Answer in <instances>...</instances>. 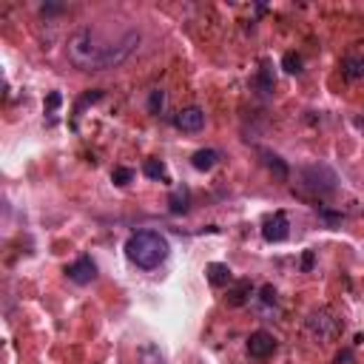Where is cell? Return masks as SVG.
<instances>
[{
  "label": "cell",
  "mask_w": 364,
  "mask_h": 364,
  "mask_svg": "<svg viewBox=\"0 0 364 364\" xmlns=\"http://www.w3.org/2000/svg\"><path fill=\"white\" fill-rule=\"evenodd\" d=\"M140 43L143 34L134 26H83L69 37L66 55L83 71H106L131 60Z\"/></svg>",
  "instance_id": "cell-1"
},
{
  "label": "cell",
  "mask_w": 364,
  "mask_h": 364,
  "mask_svg": "<svg viewBox=\"0 0 364 364\" xmlns=\"http://www.w3.org/2000/svg\"><path fill=\"white\" fill-rule=\"evenodd\" d=\"M148 108H151V114H160V111L165 108V91H162V88H154V91H151Z\"/></svg>",
  "instance_id": "cell-17"
},
{
  "label": "cell",
  "mask_w": 364,
  "mask_h": 364,
  "mask_svg": "<svg viewBox=\"0 0 364 364\" xmlns=\"http://www.w3.org/2000/svg\"><path fill=\"white\" fill-rule=\"evenodd\" d=\"M259 302H262L265 307H276V290H273V285H265V288L259 290Z\"/></svg>",
  "instance_id": "cell-19"
},
{
  "label": "cell",
  "mask_w": 364,
  "mask_h": 364,
  "mask_svg": "<svg viewBox=\"0 0 364 364\" xmlns=\"http://www.w3.org/2000/svg\"><path fill=\"white\" fill-rule=\"evenodd\" d=\"M288 234H290V222H288L285 214H273V216H267L265 225H262L265 242H285Z\"/></svg>",
  "instance_id": "cell-7"
},
{
  "label": "cell",
  "mask_w": 364,
  "mask_h": 364,
  "mask_svg": "<svg viewBox=\"0 0 364 364\" xmlns=\"http://www.w3.org/2000/svg\"><path fill=\"white\" fill-rule=\"evenodd\" d=\"M57 106H60V94H52L49 97V108H57Z\"/></svg>",
  "instance_id": "cell-22"
},
{
  "label": "cell",
  "mask_w": 364,
  "mask_h": 364,
  "mask_svg": "<svg viewBox=\"0 0 364 364\" xmlns=\"http://www.w3.org/2000/svg\"><path fill=\"white\" fill-rule=\"evenodd\" d=\"M174 125L179 131H186V134H197L205 128V111L200 106H188V108H182L176 117H174Z\"/></svg>",
  "instance_id": "cell-8"
},
{
  "label": "cell",
  "mask_w": 364,
  "mask_h": 364,
  "mask_svg": "<svg viewBox=\"0 0 364 364\" xmlns=\"http://www.w3.org/2000/svg\"><path fill=\"white\" fill-rule=\"evenodd\" d=\"M251 293H253V285L248 279H239L234 288H227V302H231V304H245Z\"/></svg>",
  "instance_id": "cell-13"
},
{
  "label": "cell",
  "mask_w": 364,
  "mask_h": 364,
  "mask_svg": "<svg viewBox=\"0 0 364 364\" xmlns=\"http://www.w3.org/2000/svg\"><path fill=\"white\" fill-rule=\"evenodd\" d=\"M111 179L117 182V186H128V182L134 179V171H131V168H114V171H111Z\"/></svg>",
  "instance_id": "cell-20"
},
{
  "label": "cell",
  "mask_w": 364,
  "mask_h": 364,
  "mask_svg": "<svg viewBox=\"0 0 364 364\" xmlns=\"http://www.w3.org/2000/svg\"><path fill=\"white\" fill-rule=\"evenodd\" d=\"M171 253V245L162 234L157 231H136L125 239V256L131 265L143 267V270H154L160 267Z\"/></svg>",
  "instance_id": "cell-2"
},
{
  "label": "cell",
  "mask_w": 364,
  "mask_h": 364,
  "mask_svg": "<svg viewBox=\"0 0 364 364\" xmlns=\"http://www.w3.org/2000/svg\"><path fill=\"white\" fill-rule=\"evenodd\" d=\"M66 276L74 285H91L97 279V265H94V259H91V256H80L77 262H71L66 267Z\"/></svg>",
  "instance_id": "cell-6"
},
{
  "label": "cell",
  "mask_w": 364,
  "mask_h": 364,
  "mask_svg": "<svg viewBox=\"0 0 364 364\" xmlns=\"http://www.w3.org/2000/svg\"><path fill=\"white\" fill-rule=\"evenodd\" d=\"M256 85H259V91H262V94H270V91H273V85H276V80H273V74H270V66H267V63L259 69Z\"/></svg>",
  "instance_id": "cell-15"
},
{
  "label": "cell",
  "mask_w": 364,
  "mask_h": 364,
  "mask_svg": "<svg viewBox=\"0 0 364 364\" xmlns=\"http://www.w3.org/2000/svg\"><path fill=\"white\" fill-rule=\"evenodd\" d=\"M299 188L304 194H313V197H328L339 188V174L325 162L304 165L299 171Z\"/></svg>",
  "instance_id": "cell-3"
},
{
  "label": "cell",
  "mask_w": 364,
  "mask_h": 364,
  "mask_svg": "<svg viewBox=\"0 0 364 364\" xmlns=\"http://www.w3.org/2000/svg\"><path fill=\"white\" fill-rule=\"evenodd\" d=\"M216 162H219V151H216V148H200V151H194V157H191V165H194L197 171H211Z\"/></svg>",
  "instance_id": "cell-11"
},
{
  "label": "cell",
  "mask_w": 364,
  "mask_h": 364,
  "mask_svg": "<svg viewBox=\"0 0 364 364\" xmlns=\"http://www.w3.org/2000/svg\"><path fill=\"white\" fill-rule=\"evenodd\" d=\"M100 97H103V91H94V94H85V97H83V100L77 103V114L83 111V106H88V103H97Z\"/></svg>",
  "instance_id": "cell-21"
},
{
  "label": "cell",
  "mask_w": 364,
  "mask_h": 364,
  "mask_svg": "<svg viewBox=\"0 0 364 364\" xmlns=\"http://www.w3.org/2000/svg\"><path fill=\"white\" fill-rule=\"evenodd\" d=\"M143 174H146L148 179H165L168 171H165V165H162L160 160H148V162L143 165Z\"/></svg>",
  "instance_id": "cell-16"
},
{
  "label": "cell",
  "mask_w": 364,
  "mask_h": 364,
  "mask_svg": "<svg viewBox=\"0 0 364 364\" xmlns=\"http://www.w3.org/2000/svg\"><path fill=\"white\" fill-rule=\"evenodd\" d=\"M259 157H262V162H265V168L273 174V176H276L279 182H285L288 176H290V168H288V162L279 157V154H273V151H259Z\"/></svg>",
  "instance_id": "cell-9"
},
{
  "label": "cell",
  "mask_w": 364,
  "mask_h": 364,
  "mask_svg": "<svg viewBox=\"0 0 364 364\" xmlns=\"http://www.w3.org/2000/svg\"><path fill=\"white\" fill-rule=\"evenodd\" d=\"M339 318H333L328 310H318V313H310L307 316V330L318 339H333L339 333Z\"/></svg>",
  "instance_id": "cell-4"
},
{
  "label": "cell",
  "mask_w": 364,
  "mask_h": 364,
  "mask_svg": "<svg viewBox=\"0 0 364 364\" xmlns=\"http://www.w3.org/2000/svg\"><path fill=\"white\" fill-rule=\"evenodd\" d=\"M205 276H208V282L214 285V288H227L231 285V267L227 265H222V262H211L208 265V270H205Z\"/></svg>",
  "instance_id": "cell-10"
},
{
  "label": "cell",
  "mask_w": 364,
  "mask_h": 364,
  "mask_svg": "<svg viewBox=\"0 0 364 364\" xmlns=\"http://www.w3.org/2000/svg\"><path fill=\"white\" fill-rule=\"evenodd\" d=\"M313 265V253H304V270Z\"/></svg>",
  "instance_id": "cell-23"
},
{
  "label": "cell",
  "mask_w": 364,
  "mask_h": 364,
  "mask_svg": "<svg viewBox=\"0 0 364 364\" xmlns=\"http://www.w3.org/2000/svg\"><path fill=\"white\" fill-rule=\"evenodd\" d=\"M342 74L347 80H361L364 77V55H347L342 60Z\"/></svg>",
  "instance_id": "cell-12"
},
{
  "label": "cell",
  "mask_w": 364,
  "mask_h": 364,
  "mask_svg": "<svg viewBox=\"0 0 364 364\" xmlns=\"http://www.w3.org/2000/svg\"><path fill=\"white\" fill-rule=\"evenodd\" d=\"M282 66H285V71H288V74H299V71H302V57L290 52V55H285Z\"/></svg>",
  "instance_id": "cell-18"
},
{
  "label": "cell",
  "mask_w": 364,
  "mask_h": 364,
  "mask_svg": "<svg viewBox=\"0 0 364 364\" xmlns=\"http://www.w3.org/2000/svg\"><path fill=\"white\" fill-rule=\"evenodd\" d=\"M168 205H171V214H186L188 205H191V194H188V188H176V191L171 194Z\"/></svg>",
  "instance_id": "cell-14"
},
{
  "label": "cell",
  "mask_w": 364,
  "mask_h": 364,
  "mask_svg": "<svg viewBox=\"0 0 364 364\" xmlns=\"http://www.w3.org/2000/svg\"><path fill=\"white\" fill-rule=\"evenodd\" d=\"M273 353H276V339H273V333L267 330H256L248 336V356L262 361V358H270Z\"/></svg>",
  "instance_id": "cell-5"
}]
</instances>
